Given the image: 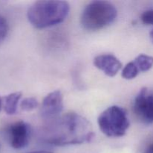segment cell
<instances>
[{
	"mask_svg": "<svg viewBox=\"0 0 153 153\" xmlns=\"http://www.w3.org/2000/svg\"><path fill=\"white\" fill-rule=\"evenodd\" d=\"M41 137L48 144L64 146L91 142L94 132L86 118L70 112L48 121L41 131Z\"/></svg>",
	"mask_w": 153,
	"mask_h": 153,
	"instance_id": "obj_1",
	"label": "cell"
},
{
	"mask_svg": "<svg viewBox=\"0 0 153 153\" xmlns=\"http://www.w3.org/2000/svg\"><path fill=\"white\" fill-rule=\"evenodd\" d=\"M70 11V4L65 1L43 0L34 2L28 9L27 16L30 23L37 28L58 25L64 21Z\"/></svg>",
	"mask_w": 153,
	"mask_h": 153,
	"instance_id": "obj_2",
	"label": "cell"
},
{
	"mask_svg": "<svg viewBox=\"0 0 153 153\" xmlns=\"http://www.w3.org/2000/svg\"><path fill=\"white\" fill-rule=\"evenodd\" d=\"M117 10L108 1H94L88 4L81 15V24L85 29L97 31L114 22Z\"/></svg>",
	"mask_w": 153,
	"mask_h": 153,
	"instance_id": "obj_3",
	"label": "cell"
},
{
	"mask_svg": "<svg viewBox=\"0 0 153 153\" xmlns=\"http://www.w3.org/2000/svg\"><path fill=\"white\" fill-rule=\"evenodd\" d=\"M98 125L102 132L106 136L119 137L125 135L130 123L126 111L120 106L113 105L100 114Z\"/></svg>",
	"mask_w": 153,
	"mask_h": 153,
	"instance_id": "obj_4",
	"label": "cell"
},
{
	"mask_svg": "<svg viewBox=\"0 0 153 153\" xmlns=\"http://www.w3.org/2000/svg\"><path fill=\"white\" fill-rule=\"evenodd\" d=\"M133 110L142 123H153V90L143 88L139 91L134 99Z\"/></svg>",
	"mask_w": 153,
	"mask_h": 153,
	"instance_id": "obj_5",
	"label": "cell"
},
{
	"mask_svg": "<svg viewBox=\"0 0 153 153\" xmlns=\"http://www.w3.org/2000/svg\"><path fill=\"white\" fill-rule=\"evenodd\" d=\"M64 97L61 91H52L43 99L40 108V114L43 119L52 120L61 116L64 108Z\"/></svg>",
	"mask_w": 153,
	"mask_h": 153,
	"instance_id": "obj_6",
	"label": "cell"
},
{
	"mask_svg": "<svg viewBox=\"0 0 153 153\" xmlns=\"http://www.w3.org/2000/svg\"><path fill=\"white\" fill-rule=\"evenodd\" d=\"M7 133L10 146L13 149H20L26 147L29 143L31 128L26 123L19 121L10 125Z\"/></svg>",
	"mask_w": 153,
	"mask_h": 153,
	"instance_id": "obj_7",
	"label": "cell"
},
{
	"mask_svg": "<svg viewBox=\"0 0 153 153\" xmlns=\"http://www.w3.org/2000/svg\"><path fill=\"white\" fill-rule=\"evenodd\" d=\"M94 64L109 77L116 76L123 66L120 61L111 54H103L97 56L94 60Z\"/></svg>",
	"mask_w": 153,
	"mask_h": 153,
	"instance_id": "obj_8",
	"label": "cell"
},
{
	"mask_svg": "<svg viewBox=\"0 0 153 153\" xmlns=\"http://www.w3.org/2000/svg\"><path fill=\"white\" fill-rule=\"evenodd\" d=\"M22 97L21 92H15L9 94L4 98V110L8 115L15 114L17 111L18 103Z\"/></svg>",
	"mask_w": 153,
	"mask_h": 153,
	"instance_id": "obj_9",
	"label": "cell"
},
{
	"mask_svg": "<svg viewBox=\"0 0 153 153\" xmlns=\"http://www.w3.org/2000/svg\"><path fill=\"white\" fill-rule=\"evenodd\" d=\"M140 72H146L153 67V57L140 54L134 61Z\"/></svg>",
	"mask_w": 153,
	"mask_h": 153,
	"instance_id": "obj_10",
	"label": "cell"
},
{
	"mask_svg": "<svg viewBox=\"0 0 153 153\" xmlns=\"http://www.w3.org/2000/svg\"><path fill=\"white\" fill-rule=\"evenodd\" d=\"M140 71L134 61L129 62L125 66L122 71V77L127 80H131L137 76Z\"/></svg>",
	"mask_w": 153,
	"mask_h": 153,
	"instance_id": "obj_11",
	"label": "cell"
},
{
	"mask_svg": "<svg viewBox=\"0 0 153 153\" xmlns=\"http://www.w3.org/2000/svg\"><path fill=\"white\" fill-rule=\"evenodd\" d=\"M38 102L34 97H28L22 100L20 102V108L25 111H31L38 107Z\"/></svg>",
	"mask_w": 153,
	"mask_h": 153,
	"instance_id": "obj_12",
	"label": "cell"
},
{
	"mask_svg": "<svg viewBox=\"0 0 153 153\" xmlns=\"http://www.w3.org/2000/svg\"><path fill=\"white\" fill-rule=\"evenodd\" d=\"M140 19H141L143 23H144L145 25H153V9L152 10H149L143 12L142 13L141 16H140ZM149 35H150L151 40H152L153 43V29L150 32Z\"/></svg>",
	"mask_w": 153,
	"mask_h": 153,
	"instance_id": "obj_13",
	"label": "cell"
},
{
	"mask_svg": "<svg viewBox=\"0 0 153 153\" xmlns=\"http://www.w3.org/2000/svg\"><path fill=\"white\" fill-rule=\"evenodd\" d=\"M8 23L7 19L0 15V44L4 40L8 33Z\"/></svg>",
	"mask_w": 153,
	"mask_h": 153,
	"instance_id": "obj_14",
	"label": "cell"
},
{
	"mask_svg": "<svg viewBox=\"0 0 153 153\" xmlns=\"http://www.w3.org/2000/svg\"><path fill=\"white\" fill-rule=\"evenodd\" d=\"M142 153H153V141L150 142L146 146V147L145 148V149Z\"/></svg>",
	"mask_w": 153,
	"mask_h": 153,
	"instance_id": "obj_15",
	"label": "cell"
},
{
	"mask_svg": "<svg viewBox=\"0 0 153 153\" xmlns=\"http://www.w3.org/2000/svg\"><path fill=\"white\" fill-rule=\"evenodd\" d=\"M28 153H52V152H49V151H34V152H31Z\"/></svg>",
	"mask_w": 153,
	"mask_h": 153,
	"instance_id": "obj_16",
	"label": "cell"
},
{
	"mask_svg": "<svg viewBox=\"0 0 153 153\" xmlns=\"http://www.w3.org/2000/svg\"><path fill=\"white\" fill-rule=\"evenodd\" d=\"M1 107H2V101H1V99L0 98V111H1Z\"/></svg>",
	"mask_w": 153,
	"mask_h": 153,
	"instance_id": "obj_17",
	"label": "cell"
},
{
	"mask_svg": "<svg viewBox=\"0 0 153 153\" xmlns=\"http://www.w3.org/2000/svg\"><path fill=\"white\" fill-rule=\"evenodd\" d=\"M0 149H1V144H0Z\"/></svg>",
	"mask_w": 153,
	"mask_h": 153,
	"instance_id": "obj_18",
	"label": "cell"
}]
</instances>
